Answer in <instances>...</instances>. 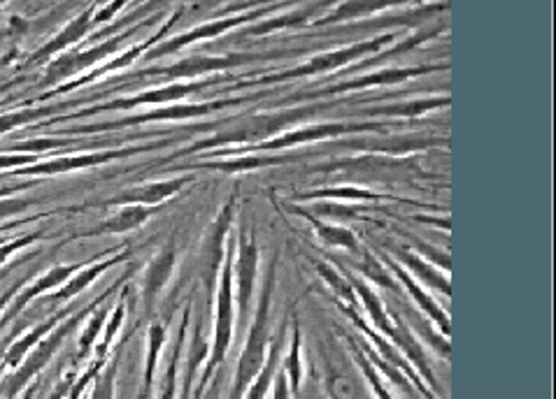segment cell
<instances>
[{"instance_id":"47","label":"cell","mask_w":556,"mask_h":399,"mask_svg":"<svg viewBox=\"0 0 556 399\" xmlns=\"http://www.w3.org/2000/svg\"><path fill=\"white\" fill-rule=\"evenodd\" d=\"M24 286V279H16L14 284L10 286V288H5L3 293H0V319H3V313H5V309L10 307V303L14 299V295H16V291H20Z\"/></svg>"},{"instance_id":"36","label":"cell","mask_w":556,"mask_h":399,"mask_svg":"<svg viewBox=\"0 0 556 399\" xmlns=\"http://www.w3.org/2000/svg\"><path fill=\"white\" fill-rule=\"evenodd\" d=\"M52 107H24V110H14V112H5L0 114V136H8V132L22 128L30 121L42 119V116L52 114Z\"/></svg>"},{"instance_id":"18","label":"cell","mask_w":556,"mask_h":399,"mask_svg":"<svg viewBox=\"0 0 556 399\" xmlns=\"http://www.w3.org/2000/svg\"><path fill=\"white\" fill-rule=\"evenodd\" d=\"M350 284H352L356 297L362 299V305H364V309H366V313H368L370 323L375 325V330H380L384 339L399 344V339H401V335H403V330H405L407 325H405L401 319H396V316H391V313L384 309L382 299L378 297V293L372 291L370 284H366V281H362V279H350Z\"/></svg>"},{"instance_id":"42","label":"cell","mask_w":556,"mask_h":399,"mask_svg":"<svg viewBox=\"0 0 556 399\" xmlns=\"http://www.w3.org/2000/svg\"><path fill=\"white\" fill-rule=\"evenodd\" d=\"M307 12H296V14H282V16H275V20H268L266 24L261 26H254L250 28L248 33H252V36H264V33H270V30H277V28H291V26H299L305 22Z\"/></svg>"},{"instance_id":"29","label":"cell","mask_w":556,"mask_h":399,"mask_svg":"<svg viewBox=\"0 0 556 399\" xmlns=\"http://www.w3.org/2000/svg\"><path fill=\"white\" fill-rule=\"evenodd\" d=\"M293 211H296L299 216H303V219L315 228L317 237H319L324 244L336 246V248H348V252H354V254L358 252V240H356V235H354V232H352L350 228H342V226H338V223H326V221L317 219L315 214H309V211H305V209H301V207H296Z\"/></svg>"},{"instance_id":"7","label":"cell","mask_w":556,"mask_h":399,"mask_svg":"<svg viewBox=\"0 0 556 399\" xmlns=\"http://www.w3.org/2000/svg\"><path fill=\"white\" fill-rule=\"evenodd\" d=\"M258 242L252 228H240L238 244H236V258H233V297L236 307L244 316L250 313L256 281H258Z\"/></svg>"},{"instance_id":"32","label":"cell","mask_w":556,"mask_h":399,"mask_svg":"<svg viewBox=\"0 0 556 399\" xmlns=\"http://www.w3.org/2000/svg\"><path fill=\"white\" fill-rule=\"evenodd\" d=\"M403 3H410V0H345L333 14L326 16L319 24H336V22H345V20H354V16H364V14H372V12H380L387 8H394V5H403Z\"/></svg>"},{"instance_id":"23","label":"cell","mask_w":556,"mask_h":399,"mask_svg":"<svg viewBox=\"0 0 556 399\" xmlns=\"http://www.w3.org/2000/svg\"><path fill=\"white\" fill-rule=\"evenodd\" d=\"M168 332L163 323H152L147 327V346H144V368H142V381H140V399H152L154 392V381H156V372H159V360H161V351L166 346Z\"/></svg>"},{"instance_id":"22","label":"cell","mask_w":556,"mask_h":399,"mask_svg":"<svg viewBox=\"0 0 556 399\" xmlns=\"http://www.w3.org/2000/svg\"><path fill=\"white\" fill-rule=\"evenodd\" d=\"M91 26H93V10H85L81 14H77L75 20L68 26H65L54 40H49L45 47H40L38 52L30 56V63H42L47 59L61 56L65 49L73 47L75 42H79L81 38H85Z\"/></svg>"},{"instance_id":"21","label":"cell","mask_w":556,"mask_h":399,"mask_svg":"<svg viewBox=\"0 0 556 399\" xmlns=\"http://www.w3.org/2000/svg\"><path fill=\"white\" fill-rule=\"evenodd\" d=\"M68 313H73V309H59V311H54L52 316H49V319H45L42 323H38V325H33L26 335H22L20 339H14V342H10L8 344V348H5V358H3V370H14L16 364H20L26 356H28V351L33 346H36L40 339H45L49 332H52L65 316Z\"/></svg>"},{"instance_id":"35","label":"cell","mask_w":556,"mask_h":399,"mask_svg":"<svg viewBox=\"0 0 556 399\" xmlns=\"http://www.w3.org/2000/svg\"><path fill=\"white\" fill-rule=\"evenodd\" d=\"M205 360H207V344L203 342V332H201V323H199L193 327V339L189 344V360H187V376H185V395L182 397H189L193 374L203 370Z\"/></svg>"},{"instance_id":"6","label":"cell","mask_w":556,"mask_h":399,"mask_svg":"<svg viewBox=\"0 0 556 399\" xmlns=\"http://www.w3.org/2000/svg\"><path fill=\"white\" fill-rule=\"evenodd\" d=\"M378 130L382 132L380 124H317V126H301L291 128L287 132H280L266 142H258L254 146H244V152H261V154H277L285 152L289 146L309 144V142H321V140H333L340 136H354V132H368Z\"/></svg>"},{"instance_id":"15","label":"cell","mask_w":556,"mask_h":399,"mask_svg":"<svg viewBox=\"0 0 556 399\" xmlns=\"http://www.w3.org/2000/svg\"><path fill=\"white\" fill-rule=\"evenodd\" d=\"M175 265H177V248L175 244H166L161 252L150 260L144 272H142V284H140V297H142V307L152 309L159 295L166 291L170 284V279L175 274Z\"/></svg>"},{"instance_id":"54","label":"cell","mask_w":556,"mask_h":399,"mask_svg":"<svg viewBox=\"0 0 556 399\" xmlns=\"http://www.w3.org/2000/svg\"><path fill=\"white\" fill-rule=\"evenodd\" d=\"M138 399H140V397H138Z\"/></svg>"},{"instance_id":"52","label":"cell","mask_w":556,"mask_h":399,"mask_svg":"<svg viewBox=\"0 0 556 399\" xmlns=\"http://www.w3.org/2000/svg\"><path fill=\"white\" fill-rule=\"evenodd\" d=\"M3 230H5V228H0V232H3Z\"/></svg>"},{"instance_id":"50","label":"cell","mask_w":556,"mask_h":399,"mask_svg":"<svg viewBox=\"0 0 556 399\" xmlns=\"http://www.w3.org/2000/svg\"><path fill=\"white\" fill-rule=\"evenodd\" d=\"M5 348H8V346H0V372H3V358H5Z\"/></svg>"},{"instance_id":"14","label":"cell","mask_w":556,"mask_h":399,"mask_svg":"<svg viewBox=\"0 0 556 399\" xmlns=\"http://www.w3.org/2000/svg\"><path fill=\"white\" fill-rule=\"evenodd\" d=\"M250 61H254V56H242V54H231V56H191V59H185V61H177L173 65H166V68L142 70L138 77L182 79V77H195V75H203V73L236 68V65L250 63Z\"/></svg>"},{"instance_id":"13","label":"cell","mask_w":556,"mask_h":399,"mask_svg":"<svg viewBox=\"0 0 556 399\" xmlns=\"http://www.w3.org/2000/svg\"><path fill=\"white\" fill-rule=\"evenodd\" d=\"M126 260H128V252H119V254L112 252V254L105 256V258H98V256H96L93 260L81 265V268H79L68 281H65V284H63L61 288H56V293L49 295V303L59 305V307L68 305L71 299H75L77 295L85 293L98 276H103L108 270L114 268V265L126 262Z\"/></svg>"},{"instance_id":"46","label":"cell","mask_w":556,"mask_h":399,"mask_svg":"<svg viewBox=\"0 0 556 399\" xmlns=\"http://www.w3.org/2000/svg\"><path fill=\"white\" fill-rule=\"evenodd\" d=\"M126 3H128V0H112L110 5H105V8H103L101 12H98V14H93V24H103V22L112 20V16L117 14Z\"/></svg>"},{"instance_id":"2","label":"cell","mask_w":556,"mask_h":399,"mask_svg":"<svg viewBox=\"0 0 556 399\" xmlns=\"http://www.w3.org/2000/svg\"><path fill=\"white\" fill-rule=\"evenodd\" d=\"M233 325H236V297H233V242H226V254L219 268L217 281V297H215V332H212V348L203 364V374L199 386L191 399H203L210 388L215 372L222 368L233 342Z\"/></svg>"},{"instance_id":"25","label":"cell","mask_w":556,"mask_h":399,"mask_svg":"<svg viewBox=\"0 0 556 399\" xmlns=\"http://www.w3.org/2000/svg\"><path fill=\"white\" fill-rule=\"evenodd\" d=\"M189 316H191V307H185L182 321H179L177 327V337L173 344V353L168 356L166 362V372L161 376V386L154 399H177V390H179V364H182V351H185V342H187V332H189Z\"/></svg>"},{"instance_id":"8","label":"cell","mask_w":556,"mask_h":399,"mask_svg":"<svg viewBox=\"0 0 556 399\" xmlns=\"http://www.w3.org/2000/svg\"><path fill=\"white\" fill-rule=\"evenodd\" d=\"M85 262H65V265H54L47 272H42L38 279H33L30 284H24L20 291H16L14 299L10 303V307L5 309L3 319H0V327H5L8 323H12L16 316H20L33 299H38L42 295H49L52 291L61 288L65 281H68Z\"/></svg>"},{"instance_id":"9","label":"cell","mask_w":556,"mask_h":399,"mask_svg":"<svg viewBox=\"0 0 556 399\" xmlns=\"http://www.w3.org/2000/svg\"><path fill=\"white\" fill-rule=\"evenodd\" d=\"M240 100H217V103H201V105H182V103H173L168 107H156L152 112L136 114V116H126V119L119 121H105L98 124L93 128H85L87 132L93 130H108V128H126V126H140V124H159V121H185V119H199V116H205L215 110L236 105Z\"/></svg>"},{"instance_id":"53","label":"cell","mask_w":556,"mask_h":399,"mask_svg":"<svg viewBox=\"0 0 556 399\" xmlns=\"http://www.w3.org/2000/svg\"><path fill=\"white\" fill-rule=\"evenodd\" d=\"M0 93H3V89H0Z\"/></svg>"},{"instance_id":"5","label":"cell","mask_w":556,"mask_h":399,"mask_svg":"<svg viewBox=\"0 0 556 399\" xmlns=\"http://www.w3.org/2000/svg\"><path fill=\"white\" fill-rule=\"evenodd\" d=\"M319 356L324 364V386L329 399H368V392L362 378H358L348 348H342L338 339L326 337L319 344Z\"/></svg>"},{"instance_id":"43","label":"cell","mask_w":556,"mask_h":399,"mask_svg":"<svg viewBox=\"0 0 556 399\" xmlns=\"http://www.w3.org/2000/svg\"><path fill=\"white\" fill-rule=\"evenodd\" d=\"M33 205H36V200L22 197V195H16V193L0 197V221L12 219V216H20V214L28 211Z\"/></svg>"},{"instance_id":"34","label":"cell","mask_w":556,"mask_h":399,"mask_svg":"<svg viewBox=\"0 0 556 399\" xmlns=\"http://www.w3.org/2000/svg\"><path fill=\"white\" fill-rule=\"evenodd\" d=\"M303 200H333V203H364V200H380L382 195L358 189V186H338V189H319L313 193L301 195Z\"/></svg>"},{"instance_id":"26","label":"cell","mask_w":556,"mask_h":399,"mask_svg":"<svg viewBox=\"0 0 556 399\" xmlns=\"http://www.w3.org/2000/svg\"><path fill=\"white\" fill-rule=\"evenodd\" d=\"M285 330H287V323H282L280 332H277V335L270 339L268 358L264 362V370H261L258 376L252 381V386L248 388V392H244L242 399H268L273 378H275L277 370H280V356H282V346H285Z\"/></svg>"},{"instance_id":"49","label":"cell","mask_w":556,"mask_h":399,"mask_svg":"<svg viewBox=\"0 0 556 399\" xmlns=\"http://www.w3.org/2000/svg\"><path fill=\"white\" fill-rule=\"evenodd\" d=\"M36 390H38L36 386H28L22 395H16V397H12V399H33V395H36Z\"/></svg>"},{"instance_id":"17","label":"cell","mask_w":556,"mask_h":399,"mask_svg":"<svg viewBox=\"0 0 556 399\" xmlns=\"http://www.w3.org/2000/svg\"><path fill=\"white\" fill-rule=\"evenodd\" d=\"M210 85V81H207ZM207 85H170V87H161V89H152V91H142L138 95H130V98H117V100H110L105 105H98L91 110L79 112V116H87V114H96V112H103V110H134L140 105H170V103H179V100L205 89Z\"/></svg>"},{"instance_id":"12","label":"cell","mask_w":556,"mask_h":399,"mask_svg":"<svg viewBox=\"0 0 556 399\" xmlns=\"http://www.w3.org/2000/svg\"><path fill=\"white\" fill-rule=\"evenodd\" d=\"M191 181L189 175L173 177V179H161L152 181V184H142L126 189L119 195H112L105 200L103 207H119V205H147V207H161L166 200L175 197Z\"/></svg>"},{"instance_id":"33","label":"cell","mask_w":556,"mask_h":399,"mask_svg":"<svg viewBox=\"0 0 556 399\" xmlns=\"http://www.w3.org/2000/svg\"><path fill=\"white\" fill-rule=\"evenodd\" d=\"M348 342H350V356H352L356 368L362 370V374H364V378H366V384H368L370 392L375 395V399H396L394 395H391V390L382 384V376L378 374V370L372 368V362H370V358L364 353V348L358 346L352 337H348Z\"/></svg>"},{"instance_id":"41","label":"cell","mask_w":556,"mask_h":399,"mask_svg":"<svg viewBox=\"0 0 556 399\" xmlns=\"http://www.w3.org/2000/svg\"><path fill=\"white\" fill-rule=\"evenodd\" d=\"M45 232L42 230H36V232H26V235H20L14 240H8V242H0V268L14 256L24 252V248H28L30 244H36L38 240H42Z\"/></svg>"},{"instance_id":"40","label":"cell","mask_w":556,"mask_h":399,"mask_svg":"<svg viewBox=\"0 0 556 399\" xmlns=\"http://www.w3.org/2000/svg\"><path fill=\"white\" fill-rule=\"evenodd\" d=\"M358 272L364 276H368L375 286H382V288H394V281H391L389 270L384 268L382 262L375 260V256L366 254L364 262H358Z\"/></svg>"},{"instance_id":"44","label":"cell","mask_w":556,"mask_h":399,"mask_svg":"<svg viewBox=\"0 0 556 399\" xmlns=\"http://www.w3.org/2000/svg\"><path fill=\"white\" fill-rule=\"evenodd\" d=\"M319 214H326V216H333V219H358L362 216V207H350V205H340V203H333L331 205H319L317 207Z\"/></svg>"},{"instance_id":"10","label":"cell","mask_w":556,"mask_h":399,"mask_svg":"<svg viewBox=\"0 0 556 399\" xmlns=\"http://www.w3.org/2000/svg\"><path fill=\"white\" fill-rule=\"evenodd\" d=\"M391 40V36H384V38H378V40H368V42H362V44H352L348 49H336V52H326L321 56H315L309 59L305 65H299V68H293L289 73H282V75H275V77H268L266 81H282V79H293V77H307V75H319V73H329V70H336V68H342V65H348L356 59H362L364 54H370V52H380V49Z\"/></svg>"},{"instance_id":"30","label":"cell","mask_w":556,"mask_h":399,"mask_svg":"<svg viewBox=\"0 0 556 399\" xmlns=\"http://www.w3.org/2000/svg\"><path fill=\"white\" fill-rule=\"evenodd\" d=\"M282 374L287 376L291 395H299L301 381H303V358H301V323L296 319V313H291V342H289V353L282 362Z\"/></svg>"},{"instance_id":"19","label":"cell","mask_w":556,"mask_h":399,"mask_svg":"<svg viewBox=\"0 0 556 399\" xmlns=\"http://www.w3.org/2000/svg\"><path fill=\"white\" fill-rule=\"evenodd\" d=\"M387 262V268H389V272H394L396 274V279L401 281V284L405 286V291L410 293V297L415 299L417 303V307L429 316L431 319V323H435L438 325V332L443 337H450V332H452V323H450V316H447V311L440 307L435 299L431 297V293H427V288H424L419 281H415L413 276H410V272H405L399 262H394V260H384Z\"/></svg>"},{"instance_id":"31","label":"cell","mask_w":556,"mask_h":399,"mask_svg":"<svg viewBox=\"0 0 556 399\" xmlns=\"http://www.w3.org/2000/svg\"><path fill=\"white\" fill-rule=\"evenodd\" d=\"M110 299L112 297H108L105 303H101L98 305L89 316H87V325H85V330H81V335H79V342H77V358H75V362H81V360H87L89 356H91V351H93V346H96V342L101 339V332H103V325H105V321H108V316H110V311H112V307H110Z\"/></svg>"},{"instance_id":"11","label":"cell","mask_w":556,"mask_h":399,"mask_svg":"<svg viewBox=\"0 0 556 399\" xmlns=\"http://www.w3.org/2000/svg\"><path fill=\"white\" fill-rule=\"evenodd\" d=\"M128 38V33H124V36L119 38H112V40H105L101 44H96L91 49H87V52H77V54H61L56 56L52 63L47 65V81H61L65 77H73L77 73H85L89 70L91 65L101 63L103 59H108L110 54H114L119 49V44Z\"/></svg>"},{"instance_id":"39","label":"cell","mask_w":556,"mask_h":399,"mask_svg":"<svg viewBox=\"0 0 556 399\" xmlns=\"http://www.w3.org/2000/svg\"><path fill=\"white\" fill-rule=\"evenodd\" d=\"M114 384H117V358L105 364L101 376H98L91 384L93 388L87 399H114V388H117Z\"/></svg>"},{"instance_id":"20","label":"cell","mask_w":556,"mask_h":399,"mask_svg":"<svg viewBox=\"0 0 556 399\" xmlns=\"http://www.w3.org/2000/svg\"><path fill=\"white\" fill-rule=\"evenodd\" d=\"M161 207H147V205H119L117 211L108 219H103V223L81 232L79 237H93V235H126V232H134L138 228H142L152 216L159 211Z\"/></svg>"},{"instance_id":"1","label":"cell","mask_w":556,"mask_h":399,"mask_svg":"<svg viewBox=\"0 0 556 399\" xmlns=\"http://www.w3.org/2000/svg\"><path fill=\"white\" fill-rule=\"evenodd\" d=\"M122 284H124V281H117V284H112L101 297H96L91 305L77 309V313L73 311V313L65 316V319H63L52 332H49V335H47L45 339H40L36 346H33L30 351H28V356H26L20 364H16V368H14L12 374H10V378L3 384V390H0V397H3V399H12V397H16V395H22L28 386H33V381H36V378L49 368V362L54 360V356L59 353V348L63 346V342L73 335V330H77L79 323L85 321L87 316H89L98 305L105 303L108 297H114V293H117V291L122 288Z\"/></svg>"},{"instance_id":"48","label":"cell","mask_w":556,"mask_h":399,"mask_svg":"<svg viewBox=\"0 0 556 399\" xmlns=\"http://www.w3.org/2000/svg\"><path fill=\"white\" fill-rule=\"evenodd\" d=\"M33 184H22V186H12V189H0V197H5V195H14V193H22V191H26V189H30Z\"/></svg>"},{"instance_id":"38","label":"cell","mask_w":556,"mask_h":399,"mask_svg":"<svg viewBox=\"0 0 556 399\" xmlns=\"http://www.w3.org/2000/svg\"><path fill=\"white\" fill-rule=\"evenodd\" d=\"M450 103L447 98H431V100H415V103H405V105H391V107H378L370 110L368 114H384V116H417L435 107H445Z\"/></svg>"},{"instance_id":"37","label":"cell","mask_w":556,"mask_h":399,"mask_svg":"<svg viewBox=\"0 0 556 399\" xmlns=\"http://www.w3.org/2000/svg\"><path fill=\"white\" fill-rule=\"evenodd\" d=\"M317 272L326 281V284H329V288H333L342 307H356V293L350 284V279H342L333 268H329V265H321V262H317Z\"/></svg>"},{"instance_id":"28","label":"cell","mask_w":556,"mask_h":399,"mask_svg":"<svg viewBox=\"0 0 556 399\" xmlns=\"http://www.w3.org/2000/svg\"><path fill=\"white\" fill-rule=\"evenodd\" d=\"M433 68H401V70H380L375 75L358 77L352 81H342V85H336L331 89H326V93H342V91H354V89H364V87H387V85H401V81H407L410 77L424 75Z\"/></svg>"},{"instance_id":"16","label":"cell","mask_w":556,"mask_h":399,"mask_svg":"<svg viewBox=\"0 0 556 399\" xmlns=\"http://www.w3.org/2000/svg\"><path fill=\"white\" fill-rule=\"evenodd\" d=\"M258 14H261V12H252V14L228 16V20L203 24V26H199V28H193V30L185 33V36H177V38H173V40H166V42H161V44H156V47H150V52L144 54V59H147V61H156V59H163V56H168V54H175V52H179V49H185L187 44H193V42L205 40V38H215V36H219V33L231 30V28L244 24V22H252V20H256Z\"/></svg>"},{"instance_id":"24","label":"cell","mask_w":556,"mask_h":399,"mask_svg":"<svg viewBox=\"0 0 556 399\" xmlns=\"http://www.w3.org/2000/svg\"><path fill=\"white\" fill-rule=\"evenodd\" d=\"M396 256H399V265H403L405 272H413L415 281L424 284L427 288H433L443 295H452V286H450V279L447 272L433 268L429 260H424L419 254L410 252V248H396Z\"/></svg>"},{"instance_id":"27","label":"cell","mask_w":556,"mask_h":399,"mask_svg":"<svg viewBox=\"0 0 556 399\" xmlns=\"http://www.w3.org/2000/svg\"><path fill=\"white\" fill-rule=\"evenodd\" d=\"M291 156L282 154H256V156H238V158H228V160H215V163H201L195 168L201 170H215L224 175H238V172H254L261 168H270V165H285L289 163Z\"/></svg>"},{"instance_id":"4","label":"cell","mask_w":556,"mask_h":399,"mask_svg":"<svg viewBox=\"0 0 556 399\" xmlns=\"http://www.w3.org/2000/svg\"><path fill=\"white\" fill-rule=\"evenodd\" d=\"M161 144H138V146H114V149H98V152L87 154H71V156H54V158H40L24 168H16L8 172V177H56V175H71L79 170L98 168L112 160H124L130 156H138L144 152H152Z\"/></svg>"},{"instance_id":"51","label":"cell","mask_w":556,"mask_h":399,"mask_svg":"<svg viewBox=\"0 0 556 399\" xmlns=\"http://www.w3.org/2000/svg\"><path fill=\"white\" fill-rule=\"evenodd\" d=\"M3 3H8V0H0V5H3Z\"/></svg>"},{"instance_id":"45","label":"cell","mask_w":556,"mask_h":399,"mask_svg":"<svg viewBox=\"0 0 556 399\" xmlns=\"http://www.w3.org/2000/svg\"><path fill=\"white\" fill-rule=\"evenodd\" d=\"M268 399H291V390L287 384V376L282 372H277L273 378V386L268 392Z\"/></svg>"},{"instance_id":"3","label":"cell","mask_w":556,"mask_h":399,"mask_svg":"<svg viewBox=\"0 0 556 399\" xmlns=\"http://www.w3.org/2000/svg\"><path fill=\"white\" fill-rule=\"evenodd\" d=\"M275 279H277V258H273L264 291L258 295L254 319L250 323L248 339H244L242 353L238 360V368L233 374L231 395L228 399H242L252 381L264 370V362L268 358V346H270V305H273V291H275Z\"/></svg>"}]
</instances>
